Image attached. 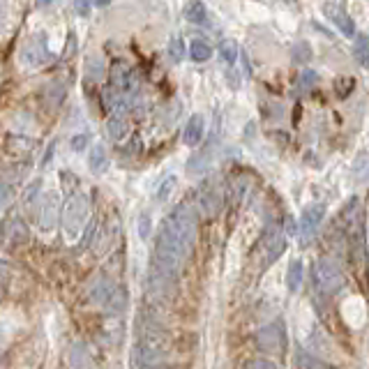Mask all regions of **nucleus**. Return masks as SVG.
Instances as JSON below:
<instances>
[{
  "instance_id": "21",
  "label": "nucleus",
  "mask_w": 369,
  "mask_h": 369,
  "mask_svg": "<svg viewBox=\"0 0 369 369\" xmlns=\"http://www.w3.org/2000/svg\"><path fill=\"white\" fill-rule=\"evenodd\" d=\"M86 72H88V77L93 81H100L104 77V72H107V65H104V60L100 56H93V58H88Z\"/></svg>"
},
{
  "instance_id": "27",
  "label": "nucleus",
  "mask_w": 369,
  "mask_h": 369,
  "mask_svg": "<svg viewBox=\"0 0 369 369\" xmlns=\"http://www.w3.org/2000/svg\"><path fill=\"white\" fill-rule=\"evenodd\" d=\"M37 192H40V180H35V185L28 187L26 194H24V201L30 203V201H33V197H37Z\"/></svg>"
},
{
  "instance_id": "26",
  "label": "nucleus",
  "mask_w": 369,
  "mask_h": 369,
  "mask_svg": "<svg viewBox=\"0 0 369 369\" xmlns=\"http://www.w3.org/2000/svg\"><path fill=\"white\" fill-rule=\"evenodd\" d=\"M88 141H90V139L86 137V134H79V137H74V139L70 141V146H72V150H77V153H79V150L86 148Z\"/></svg>"
},
{
  "instance_id": "22",
  "label": "nucleus",
  "mask_w": 369,
  "mask_h": 369,
  "mask_svg": "<svg viewBox=\"0 0 369 369\" xmlns=\"http://www.w3.org/2000/svg\"><path fill=\"white\" fill-rule=\"evenodd\" d=\"M291 58H293V63L296 65H305L307 60L312 58V47L307 42H298V44H293V49H291Z\"/></svg>"
},
{
  "instance_id": "10",
  "label": "nucleus",
  "mask_w": 369,
  "mask_h": 369,
  "mask_svg": "<svg viewBox=\"0 0 369 369\" xmlns=\"http://www.w3.org/2000/svg\"><path fill=\"white\" fill-rule=\"evenodd\" d=\"M88 167H90V171L95 173V176H102V173L109 169V155H107V148H104L102 143H95V146L90 148Z\"/></svg>"
},
{
  "instance_id": "18",
  "label": "nucleus",
  "mask_w": 369,
  "mask_h": 369,
  "mask_svg": "<svg viewBox=\"0 0 369 369\" xmlns=\"http://www.w3.org/2000/svg\"><path fill=\"white\" fill-rule=\"evenodd\" d=\"M190 56L192 60H197V63H206V60L213 58V47H210L206 40H194L190 44Z\"/></svg>"
},
{
  "instance_id": "25",
  "label": "nucleus",
  "mask_w": 369,
  "mask_h": 369,
  "mask_svg": "<svg viewBox=\"0 0 369 369\" xmlns=\"http://www.w3.org/2000/svg\"><path fill=\"white\" fill-rule=\"evenodd\" d=\"M247 369H277V365L270 363V360L259 358V360H252V363H247Z\"/></svg>"
},
{
  "instance_id": "12",
  "label": "nucleus",
  "mask_w": 369,
  "mask_h": 369,
  "mask_svg": "<svg viewBox=\"0 0 369 369\" xmlns=\"http://www.w3.org/2000/svg\"><path fill=\"white\" fill-rule=\"evenodd\" d=\"M67 360H70L72 369H93V358L84 344H72L67 351Z\"/></svg>"
},
{
  "instance_id": "16",
  "label": "nucleus",
  "mask_w": 369,
  "mask_h": 369,
  "mask_svg": "<svg viewBox=\"0 0 369 369\" xmlns=\"http://www.w3.org/2000/svg\"><path fill=\"white\" fill-rule=\"evenodd\" d=\"M240 54H243V51L238 49V44L233 40H224L220 44V58L229 65V70H233V65L240 60Z\"/></svg>"
},
{
  "instance_id": "5",
  "label": "nucleus",
  "mask_w": 369,
  "mask_h": 369,
  "mask_svg": "<svg viewBox=\"0 0 369 369\" xmlns=\"http://www.w3.org/2000/svg\"><path fill=\"white\" fill-rule=\"evenodd\" d=\"M326 220V208L321 206V203H312V206H307L303 210V215H300V233H303L305 243L310 238H314V233L319 231L321 222Z\"/></svg>"
},
{
  "instance_id": "28",
  "label": "nucleus",
  "mask_w": 369,
  "mask_h": 369,
  "mask_svg": "<svg viewBox=\"0 0 369 369\" xmlns=\"http://www.w3.org/2000/svg\"><path fill=\"white\" fill-rule=\"evenodd\" d=\"M90 7H93V5H90V3H81V0H79V3H74V10L79 12V17H88Z\"/></svg>"
},
{
  "instance_id": "29",
  "label": "nucleus",
  "mask_w": 369,
  "mask_h": 369,
  "mask_svg": "<svg viewBox=\"0 0 369 369\" xmlns=\"http://www.w3.org/2000/svg\"><path fill=\"white\" fill-rule=\"evenodd\" d=\"M148 229H150V217L143 215V217H141V229H139V231H141V238L148 236Z\"/></svg>"
},
{
  "instance_id": "2",
  "label": "nucleus",
  "mask_w": 369,
  "mask_h": 369,
  "mask_svg": "<svg viewBox=\"0 0 369 369\" xmlns=\"http://www.w3.org/2000/svg\"><path fill=\"white\" fill-rule=\"evenodd\" d=\"M88 210H90V206H88L86 194H74V197L67 201V208L63 215V227L70 238H77L79 231L84 229V224L88 220Z\"/></svg>"
},
{
  "instance_id": "7",
  "label": "nucleus",
  "mask_w": 369,
  "mask_h": 369,
  "mask_svg": "<svg viewBox=\"0 0 369 369\" xmlns=\"http://www.w3.org/2000/svg\"><path fill=\"white\" fill-rule=\"evenodd\" d=\"M58 213H60V199L56 192L44 194V199L40 201V227L44 231L54 229L58 222Z\"/></svg>"
},
{
  "instance_id": "11",
  "label": "nucleus",
  "mask_w": 369,
  "mask_h": 369,
  "mask_svg": "<svg viewBox=\"0 0 369 369\" xmlns=\"http://www.w3.org/2000/svg\"><path fill=\"white\" fill-rule=\"evenodd\" d=\"M24 56L30 65H42L44 60L49 58V49H47V42H44V37H35V40L28 42V47L24 49Z\"/></svg>"
},
{
  "instance_id": "30",
  "label": "nucleus",
  "mask_w": 369,
  "mask_h": 369,
  "mask_svg": "<svg viewBox=\"0 0 369 369\" xmlns=\"http://www.w3.org/2000/svg\"><path fill=\"white\" fill-rule=\"evenodd\" d=\"M296 222H293V217H289V222H286V233H289V236H293V233H296Z\"/></svg>"
},
{
  "instance_id": "6",
  "label": "nucleus",
  "mask_w": 369,
  "mask_h": 369,
  "mask_svg": "<svg viewBox=\"0 0 369 369\" xmlns=\"http://www.w3.org/2000/svg\"><path fill=\"white\" fill-rule=\"evenodd\" d=\"M323 10L328 12L330 21L340 28V33L346 35V37H358L356 33V24H353V19L349 17V12H346V7L340 5V3H326L323 5Z\"/></svg>"
},
{
  "instance_id": "13",
  "label": "nucleus",
  "mask_w": 369,
  "mask_h": 369,
  "mask_svg": "<svg viewBox=\"0 0 369 369\" xmlns=\"http://www.w3.org/2000/svg\"><path fill=\"white\" fill-rule=\"evenodd\" d=\"M5 236L10 238V243H14V245H24L30 238V229H28V224L24 220H19L17 217V220H12L10 224H7Z\"/></svg>"
},
{
  "instance_id": "8",
  "label": "nucleus",
  "mask_w": 369,
  "mask_h": 369,
  "mask_svg": "<svg viewBox=\"0 0 369 369\" xmlns=\"http://www.w3.org/2000/svg\"><path fill=\"white\" fill-rule=\"evenodd\" d=\"M203 132H206V123H203V116L201 114H194L190 120H187L185 125V132H183V141L187 146H199L201 139H203Z\"/></svg>"
},
{
  "instance_id": "17",
  "label": "nucleus",
  "mask_w": 369,
  "mask_h": 369,
  "mask_svg": "<svg viewBox=\"0 0 369 369\" xmlns=\"http://www.w3.org/2000/svg\"><path fill=\"white\" fill-rule=\"evenodd\" d=\"M300 284H303V261H291L289 266V275H286V289L291 293L300 291Z\"/></svg>"
},
{
  "instance_id": "15",
  "label": "nucleus",
  "mask_w": 369,
  "mask_h": 369,
  "mask_svg": "<svg viewBox=\"0 0 369 369\" xmlns=\"http://www.w3.org/2000/svg\"><path fill=\"white\" fill-rule=\"evenodd\" d=\"M351 176L356 183H369V155L358 153L351 164Z\"/></svg>"
},
{
  "instance_id": "20",
  "label": "nucleus",
  "mask_w": 369,
  "mask_h": 369,
  "mask_svg": "<svg viewBox=\"0 0 369 369\" xmlns=\"http://www.w3.org/2000/svg\"><path fill=\"white\" fill-rule=\"evenodd\" d=\"M353 54H356L360 65H369V35H360L356 37V44H353Z\"/></svg>"
},
{
  "instance_id": "9",
  "label": "nucleus",
  "mask_w": 369,
  "mask_h": 369,
  "mask_svg": "<svg viewBox=\"0 0 369 369\" xmlns=\"http://www.w3.org/2000/svg\"><path fill=\"white\" fill-rule=\"evenodd\" d=\"M263 247H266V252H268V263L275 261V259H280V254L284 252V247H286L282 231L280 229H268L266 236H263Z\"/></svg>"
},
{
  "instance_id": "4",
  "label": "nucleus",
  "mask_w": 369,
  "mask_h": 369,
  "mask_svg": "<svg viewBox=\"0 0 369 369\" xmlns=\"http://www.w3.org/2000/svg\"><path fill=\"white\" fill-rule=\"evenodd\" d=\"M256 344H259L261 351H268V353H282L284 346H286V335H284V328L280 323H270V326L261 328L259 333H256Z\"/></svg>"
},
{
  "instance_id": "23",
  "label": "nucleus",
  "mask_w": 369,
  "mask_h": 369,
  "mask_svg": "<svg viewBox=\"0 0 369 369\" xmlns=\"http://www.w3.org/2000/svg\"><path fill=\"white\" fill-rule=\"evenodd\" d=\"M169 54H171V60H176V63H180V60L185 58V42L180 40V37H171Z\"/></svg>"
},
{
  "instance_id": "1",
  "label": "nucleus",
  "mask_w": 369,
  "mask_h": 369,
  "mask_svg": "<svg viewBox=\"0 0 369 369\" xmlns=\"http://www.w3.org/2000/svg\"><path fill=\"white\" fill-rule=\"evenodd\" d=\"M346 240H349V254H351L353 266L360 270L367 256V238H365L363 217L358 213L356 215L349 213V220H346Z\"/></svg>"
},
{
  "instance_id": "14",
  "label": "nucleus",
  "mask_w": 369,
  "mask_h": 369,
  "mask_svg": "<svg viewBox=\"0 0 369 369\" xmlns=\"http://www.w3.org/2000/svg\"><path fill=\"white\" fill-rule=\"evenodd\" d=\"M104 132H107V137L111 141H123L127 137V120L123 116H111L107 120V127H104Z\"/></svg>"
},
{
  "instance_id": "3",
  "label": "nucleus",
  "mask_w": 369,
  "mask_h": 369,
  "mask_svg": "<svg viewBox=\"0 0 369 369\" xmlns=\"http://www.w3.org/2000/svg\"><path fill=\"white\" fill-rule=\"evenodd\" d=\"M316 284L326 293H337L344 286V275L333 259H321L316 263Z\"/></svg>"
},
{
  "instance_id": "24",
  "label": "nucleus",
  "mask_w": 369,
  "mask_h": 369,
  "mask_svg": "<svg viewBox=\"0 0 369 369\" xmlns=\"http://www.w3.org/2000/svg\"><path fill=\"white\" fill-rule=\"evenodd\" d=\"M316 81H319V74H316L314 70H305L303 74H300L298 86H300V88H310V86L316 84Z\"/></svg>"
},
{
  "instance_id": "19",
  "label": "nucleus",
  "mask_w": 369,
  "mask_h": 369,
  "mask_svg": "<svg viewBox=\"0 0 369 369\" xmlns=\"http://www.w3.org/2000/svg\"><path fill=\"white\" fill-rule=\"evenodd\" d=\"M185 19L192 21V24H206L208 21L206 5L203 3H187L185 5Z\"/></svg>"
}]
</instances>
